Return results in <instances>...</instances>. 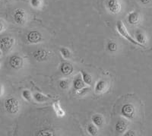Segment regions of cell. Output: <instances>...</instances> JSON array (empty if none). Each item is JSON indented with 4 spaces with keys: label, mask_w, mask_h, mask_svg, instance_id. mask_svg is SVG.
<instances>
[{
    "label": "cell",
    "mask_w": 152,
    "mask_h": 136,
    "mask_svg": "<svg viewBox=\"0 0 152 136\" xmlns=\"http://www.w3.org/2000/svg\"><path fill=\"white\" fill-rule=\"evenodd\" d=\"M15 43V39L11 37H5L0 40V49L2 52H8L12 48Z\"/></svg>",
    "instance_id": "8"
},
{
    "label": "cell",
    "mask_w": 152,
    "mask_h": 136,
    "mask_svg": "<svg viewBox=\"0 0 152 136\" xmlns=\"http://www.w3.org/2000/svg\"><path fill=\"white\" fill-rule=\"evenodd\" d=\"M3 31H5V24L3 23V21L0 20V33Z\"/></svg>",
    "instance_id": "29"
},
{
    "label": "cell",
    "mask_w": 152,
    "mask_h": 136,
    "mask_svg": "<svg viewBox=\"0 0 152 136\" xmlns=\"http://www.w3.org/2000/svg\"><path fill=\"white\" fill-rule=\"evenodd\" d=\"M4 1H9V0H4Z\"/></svg>",
    "instance_id": "33"
},
{
    "label": "cell",
    "mask_w": 152,
    "mask_h": 136,
    "mask_svg": "<svg viewBox=\"0 0 152 136\" xmlns=\"http://www.w3.org/2000/svg\"><path fill=\"white\" fill-rule=\"evenodd\" d=\"M121 115L128 119H133L135 116V107L132 103H126L121 108Z\"/></svg>",
    "instance_id": "4"
},
{
    "label": "cell",
    "mask_w": 152,
    "mask_h": 136,
    "mask_svg": "<svg viewBox=\"0 0 152 136\" xmlns=\"http://www.w3.org/2000/svg\"><path fill=\"white\" fill-rule=\"evenodd\" d=\"M73 71H74V67H73L72 64H71L69 62H62L60 66V72L63 75H70L72 74Z\"/></svg>",
    "instance_id": "13"
},
{
    "label": "cell",
    "mask_w": 152,
    "mask_h": 136,
    "mask_svg": "<svg viewBox=\"0 0 152 136\" xmlns=\"http://www.w3.org/2000/svg\"><path fill=\"white\" fill-rule=\"evenodd\" d=\"M116 31H117L118 33L121 35L123 38H125L126 40H127L129 42H130L131 43H132V44L137 45V46H139V47H140V45L138 44V42H137L136 40H135V39H134V38H133L129 34L128 30H127L126 27L125 26V24H123V21H118L117 22H116Z\"/></svg>",
    "instance_id": "1"
},
{
    "label": "cell",
    "mask_w": 152,
    "mask_h": 136,
    "mask_svg": "<svg viewBox=\"0 0 152 136\" xmlns=\"http://www.w3.org/2000/svg\"><path fill=\"white\" fill-rule=\"evenodd\" d=\"M51 53L45 49H38L33 52V57L37 61L43 62L46 61L49 58Z\"/></svg>",
    "instance_id": "9"
},
{
    "label": "cell",
    "mask_w": 152,
    "mask_h": 136,
    "mask_svg": "<svg viewBox=\"0 0 152 136\" xmlns=\"http://www.w3.org/2000/svg\"><path fill=\"white\" fill-rule=\"evenodd\" d=\"M59 53H60L61 56H62V58L65 59H69L72 58V53L69 48L67 47H61L59 49Z\"/></svg>",
    "instance_id": "20"
},
{
    "label": "cell",
    "mask_w": 152,
    "mask_h": 136,
    "mask_svg": "<svg viewBox=\"0 0 152 136\" xmlns=\"http://www.w3.org/2000/svg\"><path fill=\"white\" fill-rule=\"evenodd\" d=\"M22 97L28 102H31L33 100V95L29 90H24L21 93Z\"/></svg>",
    "instance_id": "23"
},
{
    "label": "cell",
    "mask_w": 152,
    "mask_h": 136,
    "mask_svg": "<svg viewBox=\"0 0 152 136\" xmlns=\"http://www.w3.org/2000/svg\"><path fill=\"white\" fill-rule=\"evenodd\" d=\"M53 108L56 114L58 116H59V117H63V116H65L66 112L62 110L59 101H56L55 103H53Z\"/></svg>",
    "instance_id": "19"
},
{
    "label": "cell",
    "mask_w": 152,
    "mask_h": 136,
    "mask_svg": "<svg viewBox=\"0 0 152 136\" xmlns=\"http://www.w3.org/2000/svg\"><path fill=\"white\" fill-rule=\"evenodd\" d=\"M87 132L90 135L95 136L97 135L98 133V127L97 126H95L94 123H90L87 126Z\"/></svg>",
    "instance_id": "21"
},
{
    "label": "cell",
    "mask_w": 152,
    "mask_h": 136,
    "mask_svg": "<svg viewBox=\"0 0 152 136\" xmlns=\"http://www.w3.org/2000/svg\"><path fill=\"white\" fill-rule=\"evenodd\" d=\"M109 82L106 79H100L95 85L94 91L97 94H102L106 93L109 89Z\"/></svg>",
    "instance_id": "10"
},
{
    "label": "cell",
    "mask_w": 152,
    "mask_h": 136,
    "mask_svg": "<svg viewBox=\"0 0 152 136\" xmlns=\"http://www.w3.org/2000/svg\"><path fill=\"white\" fill-rule=\"evenodd\" d=\"M138 2L143 5H149L152 2V0H138Z\"/></svg>",
    "instance_id": "28"
},
{
    "label": "cell",
    "mask_w": 152,
    "mask_h": 136,
    "mask_svg": "<svg viewBox=\"0 0 152 136\" xmlns=\"http://www.w3.org/2000/svg\"><path fill=\"white\" fill-rule=\"evenodd\" d=\"M9 66L15 70L21 69L24 66V59L19 55H13L9 59Z\"/></svg>",
    "instance_id": "7"
},
{
    "label": "cell",
    "mask_w": 152,
    "mask_h": 136,
    "mask_svg": "<svg viewBox=\"0 0 152 136\" xmlns=\"http://www.w3.org/2000/svg\"><path fill=\"white\" fill-rule=\"evenodd\" d=\"M123 135L125 136H135L136 135V133L135 131L133 130H128V131H126L125 134H123Z\"/></svg>",
    "instance_id": "27"
},
{
    "label": "cell",
    "mask_w": 152,
    "mask_h": 136,
    "mask_svg": "<svg viewBox=\"0 0 152 136\" xmlns=\"http://www.w3.org/2000/svg\"><path fill=\"white\" fill-rule=\"evenodd\" d=\"M14 21L18 25H24L28 21V14L23 9H17L13 14Z\"/></svg>",
    "instance_id": "3"
},
{
    "label": "cell",
    "mask_w": 152,
    "mask_h": 136,
    "mask_svg": "<svg viewBox=\"0 0 152 136\" xmlns=\"http://www.w3.org/2000/svg\"><path fill=\"white\" fill-rule=\"evenodd\" d=\"M135 40L140 45V47H145V44L147 43V37L145 34L142 31H138L135 34Z\"/></svg>",
    "instance_id": "16"
},
{
    "label": "cell",
    "mask_w": 152,
    "mask_h": 136,
    "mask_svg": "<svg viewBox=\"0 0 152 136\" xmlns=\"http://www.w3.org/2000/svg\"><path fill=\"white\" fill-rule=\"evenodd\" d=\"M33 99L35 102L39 103H43L45 102L48 101L50 100V97L47 95L43 94L40 93V92H35L33 94Z\"/></svg>",
    "instance_id": "15"
},
{
    "label": "cell",
    "mask_w": 152,
    "mask_h": 136,
    "mask_svg": "<svg viewBox=\"0 0 152 136\" xmlns=\"http://www.w3.org/2000/svg\"><path fill=\"white\" fill-rule=\"evenodd\" d=\"M27 40L28 43L31 44H37V43H41L43 40V35L40 31L34 30L31 31L27 35Z\"/></svg>",
    "instance_id": "6"
},
{
    "label": "cell",
    "mask_w": 152,
    "mask_h": 136,
    "mask_svg": "<svg viewBox=\"0 0 152 136\" xmlns=\"http://www.w3.org/2000/svg\"><path fill=\"white\" fill-rule=\"evenodd\" d=\"M4 107H5V110L9 113L14 115L19 111L20 105H19V102L17 99H15V97H10V98L5 100Z\"/></svg>",
    "instance_id": "2"
},
{
    "label": "cell",
    "mask_w": 152,
    "mask_h": 136,
    "mask_svg": "<svg viewBox=\"0 0 152 136\" xmlns=\"http://www.w3.org/2000/svg\"><path fill=\"white\" fill-rule=\"evenodd\" d=\"M30 5L33 9H40L43 5V0H30Z\"/></svg>",
    "instance_id": "22"
},
{
    "label": "cell",
    "mask_w": 152,
    "mask_h": 136,
    "mask_svg": "<svg viewBox=\"0 0 152 136\" xmlns=\"http://www.w3.org/2000/svg\"><path fill=\"white\" fill-rule=\"evenodd\" d=\"M128 127V123L125 120H119L116 122V125H115V130L118 134H123L126 132V129Z\"/></svg>",
    "instance_id": "14"
},
{
    "label": "cell",
    "mask_w": 152,
    "mask_h": 136,
    "mask_svg": "<svg viewBox=\"0 0 152 136\" xmlns=\"http://www.w3.org/2000/svg\"><path fill=\"white\" fill-rule=\"evenodd\" d=\"M38 135H53V132L49 129H43V130L39 132Z\"/></svg>",
    "instance_id": "26"
},
{
    "label": "cell",
    "mask_w": 152,
    "mask_h": 136,
    "mask_svg": "<svg viewBox=\"0 0 152 136\" xmlns=\"http://www.w3.org/2000/svg\"><path fill=\"white\" fill-rule=\"evenodd\" d=\"M59 85L62 90H67L70 87V81H69V79H66V78L61 79L59 81Z\"/></svg>",
    "instance_id": "24"
},
{
    "label": "cell",
    "mask_w": 152,
    "mask_h": 136,
    "mask_svg": "<svg viewBox=\"0 0 152 136\" xmlns=\"http://www.w3.org/2000/svg\"><path fill=\"white\" fill-rule=\"evenodd\" d=\"M2 54H3V52H2V50H1V49H0V57L2 56Z\"/></svg>",
    "instance_id": "31"
},
{
    "label": "cell",
    "mask_w": 152,
    "mask_h": 136,
    "mask_svg": "<svg viewBox=\"0 0 152 136\" xmlns=\"http://www.w3.org/2000/svg\"><path fill=\"white\" fill-rule=\"evenodd\" d=\"M4 94V87L3 85L0 84V97L3 95Z\"/></svg>",
    "instance_id": "30"
},
{
    "label": "cell",
    "mask_w": 152,
    "mask_h": 136,
    "mask_svg": "<svg viewBox=\"0 0 152 136\" xmlns=\"http://www.w3.org/2000/svg\"><path fill=\"white\" fill-rule=\"evenodd\" d=\"M91 121L92 123H94V124L95 126H97V127L102 126L104 122V117H103L100 114H94V115L92 116Z\"/></svg>",
    "instance_id": "18"
},
{
    "label": "cell",
    "mask_w": 152,
    "mask_h": 136,
    "mask_svg": "<svg viewBox=\"0 0 152 136\" xmlns=\"http://www.w3.org/2000/svg\"><path fill=\"white\" fill-rule=\"evenodd\" d=\"M107 9L112 15H117L121 12L122 5L119 0H107Z\"/></svg>",
    "instance_id": "5"
},
{
    "label": "cell",
    "mask_w": 152,
    "mask_h": 136,
    "mask_svg": "<svg viewBox=\"0 0 152 136\" xmlns=\"http://www.w3.org/2000/svg\"><path fill=\"white\" fill-rule=\"evenodd\" d=\"M85 86H86V85L84 82L83 79L81 78V74L74 78V79H73L72 81V87L74 91H75L77 93L78 91H80L81 89H83L84 88H85Z\"/></svg>",
    "instance_id": "11"
},
{
    "label": "cell",
    "mask_w": 152,
    "mask_h": 136,
    "mask_svg": "<svg viewBox=\"0 0 152 136\" xmlns=\"http://www.w3.org/2000/svg\"><path fill=\"white\" fill-rule=\"evenodd\" d=\"M118 49V46L114 41H110L109 43H107V50H109L110 52H116Z\"/></svg>",
    "instance_id": "25"
},
{
    "label": "cell",
    "mask_w": 152,
    "mask_h": 136,
    "mask_svg": "<svg viewBox=\"0 0 152 136\" xmlns=\"http://www.w3.org/2000/svg\"><path fill=\"white\" fill-rule=\"evenodd\" d=\"M80 74H81V78H82L84 82L85 83V85H88V86H91L92 85V81H93L92 76L89 73H88L87 72H85L84 70L80 71Z\"/></svg>",
    "instance_id": "17"
},
{
    "label": "cell",
    "mask_w": 152,
    "mask_h": 136,
    "mask_svg": "<svg viewBox=\"0 0 152 136\" xmlns=\"http://www.w3.org/2000/svg\"><path fill=\"white\" fill-rule=\"evenodd\" d=\"M1 65H2V60L0 59V68H1Z\"/></svg>",
    "instance_id": "32"
},
{
    "label": "cell",
    "mask_w": 152,
    "mask_h": 136,
    "mask_svg": "<svg viewBox=\"0 0 152 136\" xmlns=\"http://www.w3.org/2000/svg\"><path fill=\"white\" fill-rule=\"evenodd\" d=\"M127 21L131 25H137L139 24L141 21V15L138 12L133 11L129 13L127 16Z\"/></svg>",
    "instance_id": "12"
}]
</instances>
